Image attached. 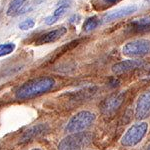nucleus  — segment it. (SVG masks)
<instances>
[{
  "instance_id": "nucleus-14",
  "label": "nucleus",
  "mask_w": 150,
  "mask_h": 150,
  "mask_svg": "<svg viewBox=\"0 0 150 150\" xmlns=\"http://www.w3.org/2000/svg\"><path fill=\"white\" fill-rule=\"evenodd\" d=\"M100 24V20L96 17V16H92V17H89L83 24V30L85 32H89V31L94 30L97 26Z\"/></svg>"
},
{
  "instance_id": "nucleus-13",
  "label": "nucleus",
  "mask_w": 150,
  "mask_h": 150,
  "mask_svg": "<svg viewBox=\"0 0 150 150\" xmlns=\"http://www.w3.org/2000/svg\"><path fill=\"white\" fill-rule=\"evenodd\" d=\"M131 29L136 32H145V31H150V16L143 17L134 20L131 22Z\"/></svg>"
},
{
  "instance_id": "nucleus-2",
  "label": "nucleus",
  "mask_w": 150,
  "mask_h": 150,
  "mask_svg": "<svg viewBox=\"0 0 150 150\" xmlns=\"http://www.w3.org/2000/svg\"><path fill=\"white\" fill-rule=\"evenodd\" d=\"M96 116L94 113L90 111L83 110L80 112L76 113L71 117L65 127V131L70 133V134H75L84 131L90 126L92 123L95 121Z\"/></svg>"
},
{
  "instance_id": "nucleus-21",
  "label": "nucleus",
  "mask_w": 150,
  "mask_h": 150,
  "mask_svg": "<svg viewBox=\"0 0 150 150\" xmlns=\"http://www.w3.org/2000/svg\"><path fill=\"white\" fill-rule=\"evenodd\" d=\"M147 150H150V144L148 145V147H147Z\"/></svg>"
},
{
  "instance_id": "nucleus-22",
  "label": "nucleus",
  "mask_w": 150,
  "mask_h": 150,
  "mask_svg": "<svg viewBox=\"0 0 150 150\" xmlns=\"http://www.w3.org/2000/svg\"><path fill=\"white\" fill-rule=\"evenodd\" d=\"M145 1H147V2H149V3H150V0H145Z\"/></svg>"
},
{
  "instance_id": "nucleus-5",
  "label": "nucleus",
  "mask_w": 150,
  "mask_h": 150,
  "mask_svg": "<svg viewBox=\"0 0 150 150\" xmlns=\"http://www.w3.org/2000/svg\"><path fill=\"white\" fill-rule=\"evenodd\" d=\"M125 56L136 58L142 57L150 53V41L147 39H136L126 43L122 48Z\"/></svg>"
},
{
  "instance_id": "nucleus-1",
  "label": "nucleus",
  "mask_w": 150,
  "mask_h": 150,
  "mask_svg": "<svg viewBox=\"0 0 150 150\" xmlns=\"http://www.w3.org/2000/svg\"><path fill=\"white\" fill-rule=\"evenodd\" d=\"M55 85V80L52 77H38L31 79L19 86L15 91V97L18 100H25L40 96L48 92Z\"/></svg>"
},
{
  "instance_id": "nucleus-12",
  "label": "nucleus",
  "mask_w": 150,
  "mask_h": 150,
  "mask_svg": "<svg viewBox=\"0 0 150 150\" xmlns=\"http://www.w3.org/2000/svg\"><path fill=\"white\" fill-rule=\"evenodd\" d=\"M67 10H68V4H62V5H60L57 9H55V11L53 12L52 15L45 18V23L47 25H52V24L56 23L60 18H62L66 14Z\"/></svg>"
},
{
  "instance_id": "nucleus-10",
  "label": "nucleus",
  "mask_w": 150,
  "mask_h": 150,
  "mask_svg": "<svg viewBox=\"0 0 150 150\" xmlns=\"http://www.w3.org/2000/svg\"><path fill=\"white\" fill-rule=\"evenodd\" d=\"M67 32V28H65L64 26L62 27H58L54 30H51L49 32L45 33V34L41 35L37 40H36V45H42V44H47V43H52L55 42L56 40L60 39L62 36H64Z\"/></svg>"
},
{
  "instance_id": "nucleus-17",
  "label": "nucleus",
  "mask_w": 150,
  "mask_h": 150,
  "mask_svg": "<svg viewBox=\"0 0 150 150\" xmlns=\"http://www.w3.org/2000/svg\"><path fill=\"white\" fill-rule=\"evenodd\" d=\"M34 25H35L34 20H33L32 18H28L19 24V28H20L21 30H30V29H32L34 27Z\"/></svg>"
},
{
  "instance_id": "nucleus-9",
  "label": "nucleus",
  "mask_w": 150,
  "mask_h": 150,
  "mask_svg": "<svg viewBox=\"0 0 150 150\" xmlns=\"http://www.w3.org/2000/svg\"><path fill=\"white\" fill-rule=\"evenodd\" d=\"M144 65V62L142 60L137 59H130V60H123L118 63L114 64L112 66V72L116 75L122 73H126L128 71H131L133 69L140 68Z\"/></svg>"
},
{
  "instance_id": "nucleus-16",
  "label": "nucleus",
  "mask_w": 150,
  "mask_h": 150,
  "mask_svg": "<svg viewBox=\"0 0 150 150\" xmlns=\"http://www.w3.org/2000/svg\"><path fill=\"white\" fill-rule=\"evenodd\" d=\"M16 45L13 42H7L0 44V57L6 56V55L11 54L15 50Z\"/></svg>"
},
{
  "instance_id": "nucleus-18",
  "label": "nucleus",
  "mask_w": 150,
  "mask_h": 150,
  "mask_svg": "<svg viewBox=\"0 0 150 150\" xmlns=\"http://www.w3.org/2000/svg\"><path fill=\"white\" fill-rule=\"evenodd\" d=\"M120 1H122V0H101V2L106 6H112L114 4L119 3Z\"/></svg>"
},
{
  "instance_id": "nucleus-7",
  "label": "nucleus",
  "mask_w": 150,
  "mask_h": 150,
  "mask_svg": "<svg viewBox=\"0 0 150 150\" xmlns=\"http://www.w3.org/2000/svg\"><path fill=\"white\" fill-rule=\"evenodd\" d=\"M150 116V90L140 94L135 105V117L138 120H144Z\"/></svg>"
},
{
  "instance_id": "nucleus-3",
  "label": "nucleus",
  "mask_w": 150,
  "mask_h": 150,
  "mask_svg": "<svg viewBox=\"0 0 150 150\" xmlns=\"http://www.w3.org/2000/svg\"><path fill=\"white\" fill-rule=\"evenodd\" d=\"M148 131V124L140 122L132 125L126 130L121 138V145L124 147H134L143 140Z\"/></svg>"
},
{
  "instance_id": "nucleus-6",
  "label": "nucleus",
  "mask_w": 150,
  "mask_h": 150,
  "mask_svg": "<svg viewBox=\"0 0 150 150\" xmlns=\"http://www.w3.org/2000/svg\"><path fill=\"white\" fill-rule=\"evenodd\" d=\"M124 99L125 92H123V91L122 92L111 94L101 104V112H102V114L105 116H110L114 114L116 110L119 109V107L122 105Z\"/></svg>"
},
{
  "instance_id": "nucleus-20",
  "label": "nucleus",
  "mask_w": 150,
  "mask_h": 150,
  "mask_svg": "<svg viewBox=\"0 0 150 150\" xmlns=\"http://www.w3.org/2000/svg\"><path fill=\"white\" fill-rule=\"evenodd\" d=\"M31 150H42V149H40V148H33V149H31Z\"/></svg>"
},
{
  "instance_id": "nucleus-19",
  "label": "nucleus",
  "mask_w": 150,
  "mask_h": 150,
  "mask_svg": "<svg viewBox=\"0 0 150 150\" xmlns=\"http://www.w3.org/2000/svg\"><path fill=\"white\" fill-rule=\"evenodd\" d=\"M142 80H144V81H149L150 80V71H148L143 77H142Z\"/></svg>"
},
{
  "instance_id": "nucleus-15",
  "label": "nucleus",
  "mask_w": 150,
  "mask_h": 150,
  "mask_svg": "<svg viewBox=\"0 0 150 150\" xmlns=\"http://www.w3.org/2000/svg\"><path fill=\"white\" fill-rule=\"evenodd\" d=\"M24 2H25V0H12L8 6V9H7V15H15L17 11L22 7Z\"/></svg>"
},
{
  "instance_id": "nucleus-4",
  "label": "nucleus",
  "mask_w": 150,
  "mask_h": 150,
  "mask_svg": "<svg viewBox=\"0 0 150 150\" xmlns=\"http://www.w3.org/2000/svg\"><path fill=\"white\" fill-rule=\"evenodd\" d=\"M92 135L88 132H79L65 137L59 143L58 150H81L90 143Z\"/></svg>"
},
{
  "instance_id": "nucleus-8",
  "label": "nucleus",
  "mask_w": 150,
  "mask_h": 150,
  "mask_svg": "<svg viewBox=\"0 0 150 150\" xmlns=\"http://www.w3.org/2000/svg\"><path fill=\"white\" fill-rule=\"evenodd\" d=\"M136 10H137L136 5H127L124 7H120V8L116 9L114 11L108 12L107 14H105L102 18V22L107 23V22H111V21L124 18L128 15H131L134 12H136Z\"/></svg>"
},
{
  "instance_id": "nucleus-11",
  "label": "nucleus",
  "mask_w": 150,
  "mask_h": 150,
  "mask_svg": "<svg viewBox=\"0 0 150 150\" xmlns=\"http://www.w3.org/2000/svg\"><path fill=\"white\" fill-rule=\"evenodd\" d=\"M48 130V126L46 124H37L35 126L29 128L28 130H26L25 132L22 134V136L20 137V142H27L30 140L34 139L35 137L39 136L42 133Z\"/></svg>"
}]
</instances>
